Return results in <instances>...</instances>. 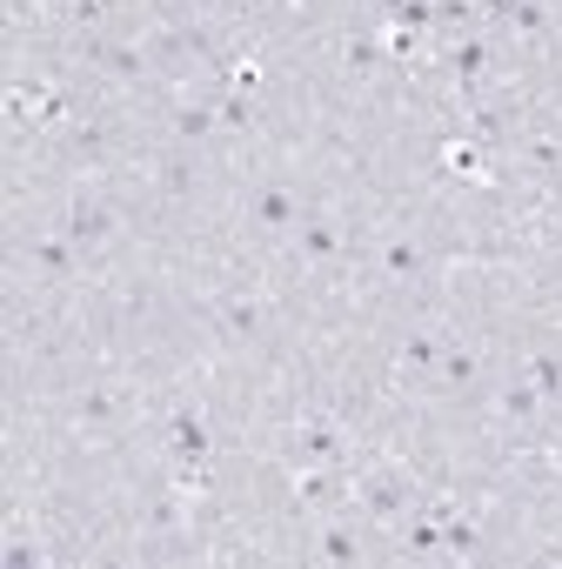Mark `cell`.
<instances>
[{"label":"cell","instance_id":"6da1fadb","mask_svg":"<svg viewBox=\"0 0 562 569\" xmlns=\"http://www.w3.org/2000/svg\"><path fill=\"white\" fill-rule=\"evenodd\" d=\"M248 221H254L261 234H295V228H302V194L281 188V181H268V188L248 194Z\"/></svg>","mask_w":562,"mask_h":569},{"label":"cell","instance_id":"7a4b0ae2","mask_svg":"<svg viewBox=\"0 0 562 569\" xmlns=\"http://www.w3.org/2000/svg\"><path fill=\"white\" fill-rule=\"evenodd\" d=\"M61 234H68L74 248H101V241L114 234V208H108L101 194H74L68 214H61Z\"/></svg>","mask_w":562,"mask_h":569},{"label":"cell","instance_id":"3957f363","mask_svg":"<svg viewBox=\"0 0 562 569\" xmlns=\"http://www.w3.org/2000/svg\"><path fill=\"white\" fill-rule=\"evenodd\" d=\"M168 456H174V462H194V469H208V456H214V436H208V422H201L194 409H174V416H168Z\"/></svg>","mask_w":562,"mask_h":569},{"label":"cell","instance_id":"277c9868","mask_svg":"<svg viewBox=\"0 0 562 569\" xmlns=\"http://www.w3.org/2000/svg\"><path fill=\"white\" fill-rule=\"evenodd\" d=\"M295 469H315V462H342V429L329 422V416H309V422H295Z\"/></svg>","mask_w":562,"mask_h":569},{"label":"cell","instance_id":"5b68a950","mask_svg":"<svg viewBox=\"0 0 562 569\" xmlns=\"http://www.w3.org/2000/svg\"><path fill=\"white\" fill-rule=\"evenodd\" d=\"M295 496H302V502H315V509H335V502L349 496V476H342V462H315V469H295Z\"/></svg>","mask_w":562,"mask_h":569},{"label":"cell","instance_id":"8992f818","mask_svg":"<svg viewBox=\"0 0 562 569\" xmlns=\"http://www.w3.org/2000/svg\"><path fill=\"white\" fill-rule=\"evenodd\" d=\"M81 54H88L94 68H108L114 81H141V74H148L141 48H128V41H94V34H88V41H81Z\"/></svg>","mask_w":562,"mask_h":569},{"label":"cell","instance_id":"52a82bcc","mask_svg":"<svg viewBox=\"0 0 562 569\" xmlns=\"http://www.w3.org/2000/svg\"><path fill=\"white\" fill-rule=\"evenodd\" d=\"M442 61H449V74L462 81V94H475V81L489 74V41H482V34H455Z\"/></svg>","mask_w":562,"mask_h":569},{"label":"cell","instance_id":"ba28073f","mask_svg":"<svg viewBox=\"0 0 562 569\" xmlns=\"http://www.w3.org/2000/svg\"><path fill=\"white\" fill-rule=\"evenodd\" d=\"M28 261L41 268V281H68V274L81 268V248H74V241H68V234L54 228V234H41V241L28 248Z\"/></svg>","mask_w":562,"mask_h":569},{"label":"cell","instance_id":"9c48e42d","mask_svg":"<svg viewBox=\"0 0 562 569\" xmlns=\"http://www.w3.org/2000/svg\"><path fill=\"white\" fill-rule=\"evenodd\" d=\"M295 241H302V261H335V254H342V228H335L329 214H302Z\"/></svg>","mask_w":562,"mask_h":569},{"label":"cell","instance_id":"30bf717a","mask_svg":"<svg viewBox=\"0 0 562 569\" xmlns=\"http://www.w3.org/2000/svg\"><path fill=\"white\" fill-rule=\"evenodd\" d=\"M522 376L535 382V396H542V409H562V349H535Z\"/></svg>","mask_w":562,"mask_h":569},{"label":"cell","instance_id":"8fae6325","mask_svg":"<svg viewBox=\"0 0 562 569\" xmlns=\"http://www.w3.org/2000/svg\"><path fill=\"white\" fill-rule=\"evenodd\" d=\"M261 322H268V309H261L254 296H228V302H221V329H228L234 342H248V336H261Z\"/></svg>","mask_w":562,"mask_h":569},{"label":"cell","instance_id":"7c38bea8","mask_svg":"<svg viewBox=\"0 0 562 569\" xmlns=\"http://www.w3.org/2000/svg\"><path fill=\"white\" fill-rule=\"evenodd\" d=\"M442 168L462 174V181H475V188L489 181V154H482V141H449V148H442Z\"/></svg>","mask_w":562,"mask_h":569},{"label":"cell","instance_id":"4fadbf2b","mask_svg":"<svg viewBox=\"0 0 562 569\" xmlns=\"http://www.w3.org/2000/svg\"><path fill=\"white\" fill-rule=\"evenodd\" d=\"M442 556H455V562H469V556H482V529L469 522V516H442Z\"/></svg>","mask_w":562,"mask_h":569},{"label":"cell","instance_id":"5bb4252c","mask_svg":"<svg viewBox=\"0 0 562 569\" xmlns=\"http://www.w3.org/2000/svg\"><path fill=\"white\" fill-rule=\"evenodd\" d=\"M402 549L409 556H442V516L429 509V516H409L402 522Z\"/></svg>","mask_w":562,"mask_h":569},{"label":"cell","instance_id":"9a60e30c","mask_svg":"<svg viewBox=\"0 0 562 569\" xmlns=\"http://www.w3.org/2000/svg\"><path fill=\"white\" fill-rule=\"evenodd\" d=\"M214 128H221V108H201V101L174 108V141H208Z\"/></svg>","mask_w":562,"mask_h":569},{"label":"cell","instance_id":"2e32d148","mask_svg":"<svg viewBox=\"0 0 562 569\" xmlns=\"http://www.w3.org/2000/svg\"><path fill=\"white\" fill-rule=\"evenodd\" d=\"M382 274H395V281L422 274V248H415L409 234H389V241H382Z\"/></svg>","mask_w":562,"mask_h":569},{"label":"cell","instance_id":"e0dca14e","mask_svg":"<svg viewBox=\"0 0 562 569\" xmlns=\"http://www.w3.org/2000/svg\"><path fill=\"white\" fill-rule=\"evenodd\" d=\"M502 416H515V422H535V416H542V396H535L529 376H509V382H502Z\"/></svg>","mask_w":562,"mask_h":569},{"label":"cell","instance_id":"ac0fdd59","mask_svg":"<svg viewBox=\"0 0 562 569\" xmlns=\"http://www.w3.org/2000/svg\"><path fill=\"white\" fill-rule=\"evenodd\" d=\"M435 376H442L449 389H469V382L482 376V362H475V349H442V362H435Z\"/></svg>","mask_w":562,"mask_h":569},{"label":"cell","instance_id":"d6986e66","mask_svg":"<svg viewBox=\"0 0 562 569\" xmlns=\"http://www.w3.org/2000/svg\"><path fill=\"white\" fill-rule=\"evenodd\" d=\"M435 362H442V336H429V329H422V336H409V342H402V369L429 376Z\"/></svg>","mask_w":562,"mask_h":569},{"label":"cell","instance_id":"ffe728a7","mask_svg":"<svg viewBox=\"0 0 562 569\" xmlns=\"http://www.w3.org/2000/svg\"><path fill=\"white\" fill-rule=\"evenodd\" d=\"M248 101H254V94H234V88H228V94L214 101V108H221V128H228V134H248V121H254V108H248Z\"/></svg>","mask_w":562,"mask_h":569},{"label":"cell","instance_id":"44dd1931","mask_svg":"<svg viewBox=\"0 0 562 569\" xmlns=\"http://www.w3.org/2000/svg\"><path fill=\"white\" fill-rule=\"evenodd\" d=\"M68 148H74V154H88V161H94V154H101V148H108V128H101V121H68Z\"/></svg>","mask_w":562,"mask_h":569},{"label":"cell","instance_id":"7402d4cb","mask_svg":"<svg viewBox=\"0 0 562 569\" xmlns=\"http://www.w3.org/2000/svg\"><path fill=\"white\" fill-rule=\"evenodd\" d=\"M322 562H342L349 569V562H362V542L349 529H322Z\"/></svg>","mask_w":562,"mask_h":569},{"label":"cell","instance_id":"603a6c76","mask_svg":"<svg viewBox=\"0 0 562 569\" xmlns=\"http://www.w3.org/2000/svg\"><path fill=\"white\" fill-rule=\"evenodd\" d=\"M382 61H389V41H349V68L355 74H375Z\"/></svg>","mask_w":562,"mask_h":569},{"label":"cell","instance_id":"cb8c5ba5","mask_svg":"<svg viewBox=\"0 0 562 569\" xmlns=\"http://www.w3.org/2000/svg\"><path fill=\"white\" fill-rule=\"evenodd\" d=\"M41 88V128H68L74 121V108H68V94H54L48 81H34Z\"/></svg>","mask_w":562,"mask_h":569},{"label":"cell","instance_id":"d4e9b609","mask_svg":"<svg viewBox=\"0 0 562 569\" xmlns=\"http://www.w3.org/2000/svg\"><path fill=\"white\" fill-rule=\"evenodd\" d=\"M362 502H369V509H375V516H395V509H402V489H395V482H389V476H375V482H369V489H362Z\"/></svg>","mask_w":562,"mask_h":569},{"label":"cell","instance_id":"484cf974","mask_svg":"<svg viewBox=\"0 0 562 569\" xmlns=\"http://www.w3.org/2000/svg\"><path fill=\"white\" fill-rule=\"evenodd\" d=\"M509 28H515V34H549V8H542V0H522Z\"/></svg>","mask_w":562,"mask_h":569},{"label":"cell","instance_id":"4316f807","mask_svg":"<svg viewBox=\"0 0 562 569\" xmlns=\"http://www.w3.org/2000/svg\"><path fill=\"white\" fill-rule=\"evenodd\" d=\"M422 54V34L415 28H389V61H415Z\"/></svg>","mask_w":562,"mask_h":569},{"label":"cell","instance_id":"83f0119b","mask_svg":"<svg viewBox=\"0 0 562 569\" xmlns=\"http://www.w3.org/2000/svg\"><path fill=\"white\" fill-rule=\"evenodd\" d=\"M228 88H234V94H254V88H261V68H254V61H234V68H228Z\"/></svg>","mask_w":562,"mask_h":569},{"label":"cell","instance_id":"f1b7e54d","mask_svg":"<svg viewBox=\"0 0 562 569\" xmlns=\"http://www.w3.org/2000/svg\"><path fill=\"white\" fill-rule=\"evenodd\" d=\"M108 416H114V396H108V389H94V396L81 402V422H108Z\"/></svg>","mask_w":562,"mask_h":569},{"label":"cell","instance_id":"f546056e","mask_svg":"<svg viewBox=\"0 0 562 569\" xmlns=\"http://www.w3.org/2000/svg\"><path fill=\"white\" fill-rule=\"evenodd\" d=\"M161 188H168V194H188V188H194V174H188V161H168V174H161Z\"/></svg>","mask_w":562,"mask_h":569},{"label":"cell","instance_id":"4dcf8cb0","mask_svg":"<svg viewBox=\"0 0 562 569\" xmlns=\"http://www.w3.org/2000/svg\"><path fill=\"white\" fill-rule=\"evenodd\" d=\"M515 8H522V0H482V14H489L495 28H509V21H515Z\"/></svg>","mask_w":562,"mask_h":569},{"label":"cell","instance_id":"1f68e13d","mask_svg":"<svg viewBox=\"0 0 562 569\" xmlns=\"http://www.w3.org/2000/svg\"><path fill=\"white\" fill-rule=\"evenodd\" d=\"M8 562H14V569H28V562H41V542H34V549H28V542H21V536H14V542H8Z\"/></svg>","mask_w":562,"mask_h":569},{"label":"cell","instance_id":"d6a6232c","mask_svg":"<svg viewBox=\"0 0 562 569\" xmlns=\"http://www.w3.org/2000/svg\"><path fill=\"white\" fill-rule=\"evenodd\" d=\"M542 556H549V562H562V536H555V542H549V549H542Z\"/></svg>","mask_w":562,"mask_h":569},{"label":"cell","instance_id":"836d02e7","mask_svg":"<svg viewBox=\"0 0 562 569\" xmlns=\"http://www.w3.org/2000/svg\"><path fill=\"white\" fill-rule=\"evenodd\" d=\"M234 8H241V0H234Z\"/></svg>","mask_w":562,"mask_h":569}]
</instances>
